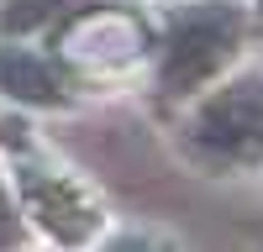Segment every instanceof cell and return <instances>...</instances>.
<instances>
[{
    "mask_svg": "<svg viewBox=\"0 0 263 252\" xmlns=\"http://www.w3.org/2000/svg\"><path fill=\"white\" fill-rule=\"evenodd\" d=\"M242 48V6L232 0H205V6H184L168 21L163 58H158V90L168 100H184L227 69Z\"/></svg>",
    "mask_w": 263,
    "mask_h": 252,
    "instance_id": "cell-1",
    "label": "cell"
},
{
    "mask_svg": "<svg viewBox=\"0 0 263 252\" xmlns=\"http://www.w3.org/2000/svg\"><path fill=\"white\" fill-rule=\"evenodd\" d=\"M184 147L216 174L263 163V74H237L216 95H205L184 126Z\"/></svg>",
    "mask_w": 263,
    "mask_h": 252,
    "instance_id": "cell-2",
    "label": "cell"
},
{
    "mask_svg": "<svg viewBox=\"0 0 263 252\" xmlns=\"http://www.w3.org/2000/svg\"><path fill=\"white\" fill-rule=\"evenodd\" d=\"M21 195H27V210L37 216V226L48 231L53 242L79 247V242L95 237L100 210H95V200L84 195L74 179L48 174V168H27V174H21Z\"/></svg>",
    "mask_w": 263,
    "mask_h": 252,
    "instance_id": "cell-3",
    "label": "cell"
},
{
    "mask_svg": "<svg viewBox=\"0 0 263 252\" xmlns=\"http://www.w3.org/2000/svg\"><path fill=\"white\" fill-rule=\"evenodd\" d=\"M0 90L21 105H63L69 84L53 69V58H42L32 48H0Z\"/></svg>",
    "mask_w": 263,
    "mask_h": 252,
    "instance_id": "cell-4",
    "label": "cell"
},
{
    "mask_svg": "<svg viewBox=\"0 0 263 252\" xmlns=\"http://www.w3.org/2000/svg\"><path fill=\"white\" fill-rule=\"evenodd\" d=\"M69 6H79V0H6L0 27L6 32H37V27H48V21H58Z\"/></svg>",
    "mask_w": 263,
    "mask_h": 252,
    "instance_id": "cell-5",
    "label": "cell"
},
{
    "mask_svg": "<svg viewBox=\"0 0 263 252\" xmlns=\"http://www.w3.org/2000/svg\"><path fill=\"white\" fill-rule=\"evenodd\" d=\"M21 242H27V221H21V210L11 200V189L0 184V252H16Z\"/></svg>",
    "mask_w": 263,
    "mask_h": 252,
    "instance_id": "cell-6",
    "label": "cell"
},
{
    "mask_svg": "<svg viewBox=\"0 0 263 252\" xmlns=\"http://www.w3.org/2000/svg\"><path fill=\"white\" fill-rule=\"evenodd\" d=\"M100 252H174V247L158 242V237H147V231H121V237H111Z\"/></svg>",
    "mask_w": 263,
    "mask_h": 252,
    "instance_id": "cell-7",
    "label": "cell"
}]
</instances>
